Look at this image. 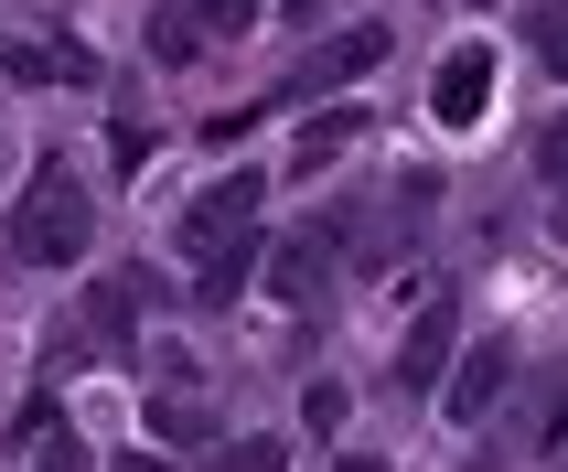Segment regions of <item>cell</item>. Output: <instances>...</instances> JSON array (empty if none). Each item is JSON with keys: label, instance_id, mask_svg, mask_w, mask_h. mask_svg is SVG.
<instances>
[{"label": "cell", "instance_id": "5b68a950", "mask_svg": "<svg viewBox=\"0 0 568 472\" xmlns=\"http://www.w3.org/2000/svg\"><path fill=\"white\" fill-rule=\"evenodd\" d=\"M386 43H397L386 22H354V32H333V43L312 54V76H301V87H344V76H365V64H376Z\"/></svg>", "mask_w": 568, "mask_h": 472}, {"label": "cell", "instance_id": "3957f363", "mask_svg": "<svg viewBox=\"0 0 568 472\" xmlns=\"http://www.w3.org/2000/svg\"><path fill=\"white\" fill-rule=\"evenodd\" d=\"M483 97H494V43H462V54L440 64V87H429V108H440V129H473Z\"/></svg>", "mask_w": 568, "mask_h": 472}, {"label": "cell", "instance_id": "52a82bcc", "mask_svg": "<svg viewBox=\"0 0 568 472\" xmlns=\"http://www.w3.org/2000/svg\"><path fill=\"white\" fill-rule=\"evenodd\" d=\"M505 376H515V354L505 344H473V354H462V386H450V419H483L494 398H505Z\"/></svg>", "mask_w": 568, "mask_h": 472}, {"label": "cell", "instance_id": "7a4b0ae2", "mask_svg": "<svg viewBox=\"0 0 568 472\" xmlns=\"http://www.w3.org/2000/svg\"><path fill=\"white\" fill-rule=\"evenodd\" d=\"M247 215H257V172H225L215 193H193V215H183V248H193V258H225L236 237H257Z\"/></svg>", "mask_w": 568, "mask_h": 472}, {"label": "cell", "instance_id": "5bb4252c", "mask_svg": "<svg viewBox=\"0 0 568 472\" xmlns=\"http://www.w3.org/2000/svg\"><path fill=\"white\" fill-rule=\"evenodd\" d=\"M247 258H257V237H236L225 258H204V301H215V312L236 301V280H247Z\"/></svg>", "mask_w": 568, "mask_h": 472}, {"label": "cell", "instance_id": "8fae6325", "mask_svg": "<svg viewBox=\"0 0 568 472\" xmlns=\"http://www.w3.org/2000/svg\"><path fill=\"white\" fill-rule=\"evenodd\" d=\"M151 54L161 64H193V54H204V11H161V22H151Z\"/></svg>", "mask_w": 568, "mask_h": 472}, {"label": "cell", "instance_id": "e0dca14e", "mask_svg": "<svg viewBox=\"0 0 568 472\" xmlns=\"http://www.w3.org/2000/svg\"><path fill=\"white\" fill-rule=\"evenodd\" d=\"M344 409H354V398H344V386H333V376H322V386H312V398H301V419H312L322 441H333V430H344Z\"/></svg>", "mask_w": 568, "mask_h": 472}, {"label": "cell", "instance_id": "ffe728a7", "mask_svg": "<svg viewBox=\"0 0 568 472\" xmlns=\"http://www.w3.org/2000/svg\"><path fill=\"white\" fill-rule=\"evenodd\" d=\"M344 472H397V462H386V451H354V462Z\"/></svg>", "mask_w": 568, "mask_h": 472}, {"label": "cell", "instance_id": "277c9868", "mask_svg": "<svg viewBox=\"0 0 568 472\" xmlns=\"http://www.w3.org/2000/svg\"><path fill=\"white\" fill-rule=\"evenodd\" d=\"M322 280H333V237H290L280 258H268V301H290V312H301V301H322Z\"/></svg>", "mask_w": 568, "mask_h": 472}, {"label": "cell", "instance_id": "9c48e42d", "mask_svg": "<svg viewBox=\"0 0 568 472\" xmlns=\"http://www.w3.org/2000/svg\"><path fill=\"white\" fill-rule=\"evenodd\" d=\"M515 32H526V54H537L547 76H568V0H537V11H526Z\"/></svg>", "mask_w": 568, "mask_h": 472}, {"label": "cell", "instance_id": "7c38bea8", "mask_svg": "<svg viewBox=\"0 0 568 472\" xmlns=\"http://www.w3.org/2000/svg\"><path fill=\"white\" fill-rule=\"evenodd\" d=\"M354 129H365V119H354V108H322V119H312V129H301V172H322V161L344 151Z\"/></svg>", "mask_w": 568, "mask_h": 472}, {"label": "cell", "instance_id": "7402d4cb", "mask_svg": "<svg viewBox=\"0 0 568 472\" xmlns=\"http://www.w3.org/2000/svg\"><path fill=\"white\" fill-rule=\"evenodd\" d=\"M558 225H568V215H558Z\"/></svg>", "mask_w": 568, "mask_h": 472}, {"label": "cell", "instance_id": "44dd1931", "mask_svg": "<svg viewBox=\"0 0 568 472\" xmlns=\"http://www.w3.org/2000/svg\"><path fill=\"white\" fill-rule=\"evenodd\" d=\"M129 472H172V462H151V451H140V462H129Z\"/></svg>", "mask_w": 568, "mask_h": 472}, {"label": "cell", "instance_id": "ac0fdd59", "mask_svg": "<svg viewBox=\"0 0 568 472\" xmlns=\"http://www.w3.org/2000/svg\"><path fill=\"white\" fill-rule=\"evenodd\" d=\"M257 11H268V0H204V22H215V32H247Z\"/></svg>", "mask_w": 568, "mask_h": 472}, {"label": "cell", "instance_id": "30bf717a", "mask_svg": "<svg viewBox=\"0 0 568 472\" xmlns=\"http://www.w3.org/2000/svg\"><path fill=\"white\" fill-rule=\"evenodd\" d=\"M0 64H11L22 87H54V76H87V54H75V43H64V54H54V43H11Z\"/></svg>", "mask_w": 568, "mask_h": 472}, {"label": "cell", "instance_id": "9a60e30c", "mask_svg": "<svg viewBox=\"0 0 568 472\" xmlns=\"http://www.w3.org/2000/svg\"><path fill=\"white\" fill-rule=\"evenodd\" d=\"M151 430H161V441H204L215 419H204V398H161V409H151Z\"/></svg>", "mask_w": 568, "mask_h": 472}, {"label": "cell", "instance_id": "6da1fadb", "mask_svg": "<svg viewBox=\"0 0 568 472\" xmlns=\"http://www.w3.org/2000/svg\"><path fill=\"white\" fill-rule=\"evenodd\" d=\"M87 237H97L87 183H75L64 161H43V172L22 183V204H11V258H32V269H64V258H87Z\"/></svg>", "mask_w": 568, "mask_h": 472}, {"label": "cell", "instance_id": "2e32d148", "mask_svg": "<svg viewBox=\"0 0 568 472\" xmlns=\"http://www.w3.org/2000/svg\"><path fill=\"white\" fill-rule=\"evenodd\" d=\"M32 472H87V441L75 430H32Z\"/></svg>", "mask_w": 568, "mask_h": 472}, {"label": "cell", "instance_id": "ba28073f", "mask_svg": "<svg viewBox=\"0 0 568 472\" xmlns=\"http://www.w3.org/2000/svg\"><path fill=\"white\" fill-rule=\"evenodd\" d=\"M440 365H450V301H429V312H418V333L397 344V386H429Z\"/></svg>", "mask_w": 568, "mask_h": 472}, {"label": "cell", "instance_id": "4fadbf2b", "mask_svg": "<svg viewBox=\"0 0 568 472\" xmlns=\"http://www.w3.org/2000/svg\"><path fill=\"white\" fill-rule=\"evenodd\" d=\"M215 472H290V441H268V430H247V441H225Z\"/></svg>", "mask_w": 568, "mask_h": 472}, {"label": "cell", "instance_id": "8992f818", "mask_svg": "<svg viewBox=\"0 0 568 472\" xmlns=\"http://www.w3.org/2000/svg\"><path fill=\"white\" fill-rule=\"evenodd\" d=\"M129 322H140V280H97V290H87V344H75V354H97V344L119 354Z\"/></svg>", "mask_w": 568, "mask_h": 472}, {"label": "cell", "instance_id": "d6986e66", "mask_svg": "<svg viewBox=\"0 0 568 472\" xmlns=\"http://www.w3.org/2000/svg\"><path fill=\"white\" fill-rule=\"evenodd\" d=\"M537 172H547V183H568V119H558V129L537 140Z\"/></svg>", "mask_w": 568, "mask_h": 472}]
</instances>
